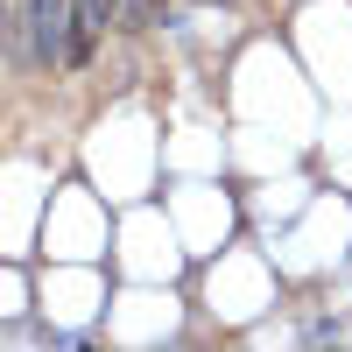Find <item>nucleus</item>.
<instances>
[{
    "mask_svg": "<svg viewBox=\"0 0 352 352\" xmlns=\"http://www.w3.org/2000/svg\"><path fill=\"white\" fill-rule=\"evenodd\" d=\"M71 28H78V0H21V36L43 71L71 64Z\"/></svg>",
    "mask_w": 352,
    "mask_h": 352,
    "instance_id": "f257e3e1",
    "label": "nucleus"
},
{
    "mask_svg": "<svg viewBox=\"0 0 352 352\" xmlns=\"http://www.w3.org/2000/svg\"><path fill=\"white\" fill-rule=\"evenodd\" d=\"M162 8H169V0H120V21H127V28H155Z\"/></svg>",
    "mask_w": 352,
    "mask_h": 352,
    "instance_id": "f03ea898",
    "label": "nucleus"
},
{
    "mask_svg": "<svg viewBox=\"0 0 352 352\" xmlns=\"http://www.w3.org/2000/svg\"><path fill=\"white\" fill-rule=\"evenodd\" d=\"M204 8H219V0H204Z\"/></svg>",
    "mask_w": 352,
    "mask_h": 352,
    "instance_id": "7ed1b4c3",
    "label": "nucleus"
}]
</instances>
